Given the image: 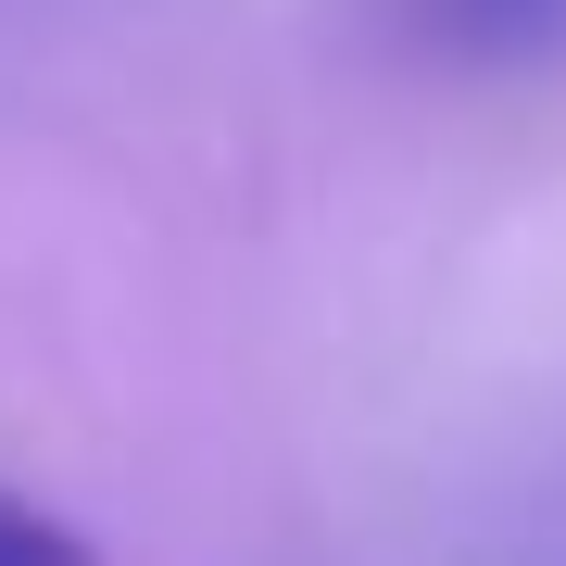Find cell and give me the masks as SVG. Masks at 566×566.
I'll use <instances>...</instances> for the list:
<instances>
[{
    "mask_svg": "<svg viewBox=\"0 0 566 566\" xmlns=\"http://www.w3.org/2000/svg\"><path fill=\"white\" fill-rule=\"evenodd\" d=\"M403 25L453 63H566V0H403Z\"/></svg>",
    "mask_w": 566,
    "mask_h": 566,
    "instance_id": "obj_1",
    "label": "cell"
},
{
    "mask_svg": "<svg viewBox=\"0 0 566 566\" xmlns=\"http://www.w3.org/2000/svg\"><path fill=\"white\" fill-rule=\"evenodd\" d=\"M0 566H102L76 542V528H63L51 504H25V491H0Z\"/></svg>",
    "mask_w": 566,
    "mask_h": 566,
    "instance_id": "obj_2",
    "label": "cell"
}]
</instances>
